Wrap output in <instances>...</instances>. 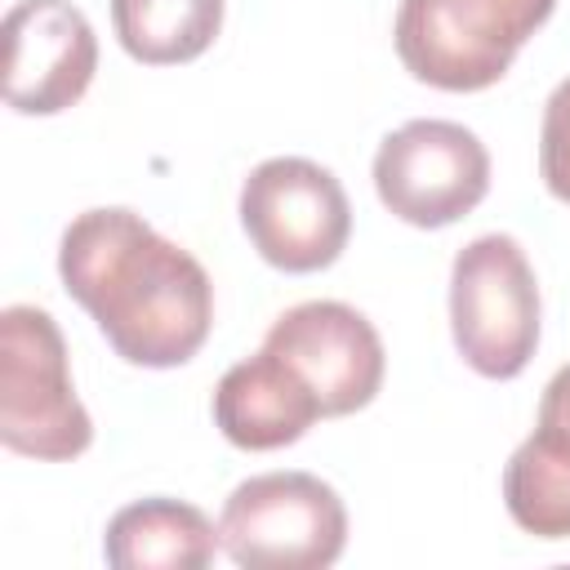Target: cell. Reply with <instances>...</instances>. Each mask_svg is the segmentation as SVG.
<instances>
[{"label": "cell", "instance_id": "cell-14", "mask_svg": "<svg viewBox=\"0 0 570 570\" xmlns=\"http://www.w3.org/2000/svg\"><path fill=\"white\" fill-rule=\"evenodd\" d=\"M539 174L543 187L570 205V76L548 94L543 102V129H539Z\"/></svg>", "mask_w": 570, "mask_h": 570}, {"label": "cell", "instance_id": "cell-4", "mask_svg": "<svg viewBox=\"0 0 570 570\" xmlns=\"http://www.w3.org/2000/svg\"><path fill=\"white\" fill-rule=\"evenodd\" d=\"M450 330L481 379H517L530 365L539 347V281L512 236L490 232L454 254Z\"/></svg>", "mask_w": 570, "mask_h": 570}, {"label": "cell", "instance_id": "cell-11", "mask_svg": "<svg viewBox=\"0 0 570 570\" xmlns=\"http://www.w3.org/2000/svg\"><path fill=\"white\" fill-rule=\"evenodd\" d=\"M223 548L214 521L183 499H138L107 521L102 557L116 570H200Z\"/></svg>", "mask_w": 570, "mask_h": 570}, {"label": "cell", "instance_id": "cell-12", "mask_svg": "<svg viewBox=\"0 0 570 570\" xmlns=\"http://www.w3.org/2000/svg\"><path fill=\"white\" fill-rule=\"evenodd\" d=\"M508 517L534 539H570V432L539 423L503 468Z\"/></svg>", "mask_w": 570, "mask_h": 570}, {"label": "cell", "instance_id": "cell-9", "mask_svg": "<svg viewBox=\"0 0 570 570\" xmlns=\"http://www.w3.org/2000/svg\"><path fill=\"white\" fill-rule=\"evenodd\" d=\"M98 71V36L71 0H18L4 13V102L53 116L85 98Z\"/></svg>", "mask_w": 570, "mask_h": 570}, {"label": "cell", "instance_id": "cell-2", "mask_svg": "<svg viewBox=\"0 0 570 570\" xmlns=\"http://www.w3.org/2000/svg\"><path fill=\"white\" fill-rule=\"evenodd\" d=\"M557 0H401L396 58L405 71L445 94L490 89L517 49L552 18Z\"/></svg>", "mask_w": 570, "mask_h": 570}, {"label": "cell", "instance_id": "cell-1", "mask_svg": "<svg viewBox=\"0 0 570 570\" xmlns=\"http://www.w3.org/2000/svg\"><path fill=\"white\" fill-rule=\"evenodd\" d=\"M58 276L129 365L174 370L209 338V272L134 209L76 214L58 245Z\"/></svg>", "mask_w": 570, "mask_h": 570}, {"label": "cell", "instance_id": "cell-8", "mask_svg": "<svg viewBox=\"0 0 570 570\" xmlns=\"http://www.w3.org/2000/svg\"><path fill=\"white\" fill-rule=\"evenodd\" d=\"M263 347L298 370L321 405V419L356 414L383 387V338L356 307L338 298H312L281 312Z\"/></svg>", "mask_w": 570, "mask_h": 570}, {"label": "cell", "instance_id": "cell-7", "mask_svg": "<svg viewBox=\"0 0 570 570\" xmlns=\"http://www.w3.org/2000/svg\"><path fill=\"white\" fill-rule=\"evenodd\" d=\"M374 191L410 227H450L490 191L485 142L454 120H405L374 151Z\"/></svg>", "mask_w": 570, "mask_h": 570}, {"label": "cell", "instance_id": "cell-6", "mask_svg": "<svg viewBox=\"0 0 570 570\" xmlns=\"http://www.w3.org/2000/svg\"><path fill=\"white\" fill-rule=\"evenodd\" d=\"M240 227L263 263L307 276L330 267L352 236L343 183L307 156H272L240 187Z\"/></svg>", "mask_w": 570, "mask_h": 570}, {"label": "cell", "instance_id": "cell-15", "mask_svg": "<svg viewBox=\"0 0 570 570\" xmlns=\"http://www.w3.org/2000/svg\"><path fill=\"white\" fill-rule=\"evenodd\" d=\"M539 423L570 432V365H561V370L548 379L543 401H539Z\"/></svg>", "mask_w": 570, "mask_h": 570}, {"label": "cell", "instance_id": "cell-13", "mask_svg": "<svg viewBox=\"0 0 570 570\" xmlns=\"http://www.w3.org/2000/svg\"><path fill=\"white\" fill-rule=\"evenodd\" d=\"M111 27L129 58L174 67L200 58L218 27L223 0H111Z\"/></svg>", "mask_w": 570, "mask_h": 570}, {"label": "cell", "instance_id": "cell-5", "mask_svg": "<svg viewBox=\"0 0 570 570\" xmlns=\"http://www.w3.org/2000/svg\"><path fill=\"white\" fill-rule=\"evenodd\" d=\"M218 539L245 570H321L347 543V508L312 472H258L227 494Z\"/></svg>", "mask_w": 570, "mask_h": 570}, {"label": "cell", "instance_id": "cell-10", "mask_svg": "<svg viewBox=\"0 0 570 570\" xmlns=\"http://www.w3.org/2000/svg\"><path fill=\"white\" fill-rule=\"evenodd\" d=\"M316 419L321 405L312 387L298 379L294 365H285L267 347L236 361L214 387V423L240 450L294 445Z\"/></svg>", "mask_w": 570, "mask_h": 570}, {"label": "cell", "instance_id": "cell-3", "mask_svg": "<svg viewBox=\"0 0 570 570\" xmlns=\"http://www.w3.org/2000/svg\"><path fill=\"white\" fill-rule=\"evenodd\" d=\"M0 441L27 459H76L94 441L89 410L67 374V343L45 307L0 312Z\"/></svg>", "mask_w": 570, "mask_h": 570}]
</instances>
